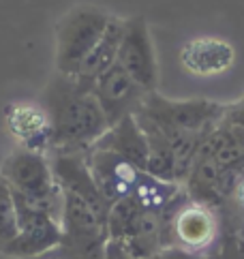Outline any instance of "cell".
<instances>
[{
	"mask_svg": "<svg viewBox=\"0 0 244 259\" xmlns=\"http://www.w3.org/2000/svg\"><path fill=\"white\" fill-rule=\"evenodd\" d=\"M86 163L97 189L101 191V195L105 197L109 206L122 197L133 195L144 176V171L137 169L133 163L122 159L116 152L103 150L97 146H92L86 152Z\"/></svg>",
	"mask_w": 244,
	"mask_h": 259,
	"instance_id": "obj_10",
	"label": "cell"
},
{
	"mask_svg": "<svg viewBox=\"0 0 244 259\" xmlns=\"http://www.w3.org/2000/svg\"><path fill=\"white\" fill-rule=\"evenodd\" d=\"M111 20V13L95 5H77L67 11L56 24V73L75 77L86 62L90 52L97 48L103 32Z\"/></svg>",
	"mask_w": 244,
	"mask_h": 259,
	"instance_id": "obj_4",
	"label": "cell"
},
{
	"mask_svg": "<svg viewBox=\"0 0 244 259\" xmlns=\"http://www.w3.org/2000/svg\"><path fill=\"white\" fill-rule=\"evenodd\" d=\"M161 255H163V259H206V255L186 253V251H182V248H165Z\"/></svg>",
	"mask_w": 244,
	"mask_h": 259,
	"instance_id": "obj_19",
	"label": "cell"
},
{
	"mask_svg": "<svg viewBox=\"0 0 244 259\" xmlns=\"http://www.w3.org/2000/svg\"><path fill=\"white\" fill-rule=\"evenodd\" d=\"M225 124L236 126V128H244V97L236 103L227 105V114H225Z\"/></svg>",
	"mask_w": 244,
	"mask_h": 259,
	"instance_id": "obj_18",
	"label": "cell"
},
{
	"mask_svg": "<svg viewBox=\"0 0 244 259\" xmlns=\"http://www.w3.org/2000/svg\"><path fill=\"white\" fill-rule=\"evenodd\" d=\"M92 95L99 101V105L105 114L109 126H114L120 120L135 116L142 107L148 92L129 75V73L116 62L92 84Z\"/></svg>",
	"mask_w": 244,
	"mask_h": 259,
	"instance_id": "obj_9",
	"label": "cell"
},
{
	"mask_svg": "<svg viewBox=\"0 0 244 259\" xmlns=\"http://www.w3.org/2000/svg\"><path fill=\"white\" fill-rule=\"evenodd\" d=\"M0 176L13 189L17 201L43 210L60 221L62 214V191L54 178L50 154L32 152L17 146L3 161Z\"/></svg>",
	"mask_w": 244,
	"mask_h": 259,
	"instance_id": "obj_2",
	"label": "cell"
},
{
	"mask_svg": "<svg viewBox=\"0 0 244 259\" xmlns=\"http://www.w3.org/2000/svg\"><path fill=\"white\" fill-rule=\"evenodd\" d=\"M231 203L236 206L242 214H244V176H242V180L238 182V187L236 191H233V197H231Z\"/></svg>",
	"mask_w": 244,
	"mask_h": 259,
	"instance_id": "obj_20",
	"label": "cell"
},
{
	"mask_svg": "<svg viewBox=\"0 0 244 259\" xmlns=\"http://www.w3.org/2000/svg\"><path fill=\"white\" fill-rule=\"evenodd\" d=\"M5 122L20 148L41 154L52 152V128L48 112L41 103L17 101L5 109Z\"/></svg>",
	"mask_w": 244,
	"mask_h": 259,
	"instance_id": "obj_11",
	"label": "cell"
},
{
	"mask_svg": "<svg viewBox=\"0 0 244 259\" xmlns=\"http://www.w3.org/2000/svg\"><path fill=\"white\" fill-rule=\"evenodd\" d=\"M221 212V238L206 259H244V214L229 201Z\"/></svg>",
	"mask_w": 244,
	"mask_h": 259,
	"instance_id": "obj_16",
	"label": "cell"
},
{
	"mask_svg": "<svg viewBox=\"0 0 244 259\" xmlns=\"http://www.w3.org/2000/svg\"><path fill=\"white\" fill-rule=\"evenodd\" d=\"M17 236L9 244L3 255L15 259H32L43 253H50L52 248L62 246L64 234L58 219L43 210L17 201Z\"/></svg>",
	"mask_w": 244,
	"mask_h": 259,
	"instance_id": "obj_7",
	"label": "cell"
},
{
	"mask_svg": "<svg viewBox=\"0 0 244 259\" xmlns=\"http://www.w3.org/2000/svg\"><path fill=\"white\" fill-rule=\"evenodd\" d=\"M107 212L109 208L92 203L90 199L62 193L60 225L64 246L90 259H105L107 253Z\"/></svg>",
	"mask_w": 244,
	"mask_h": 259,
	"instance_id": "obj_6",
	"label": "cell"
},
{
	"mask_svg": "<svg viewBox=\"0 0 244 259\" xmlns=\"http://www.w3.org/2000/svg\"><path fill=\"white\" fill-rule=\"evenodd\" d=\"M17 236V203L13 189L0 176V253L13 242Z\"/></svg>",
	"mask_w": 244,
	"mask_h": 259,
	"instance_id": "obj_17",
	"label": "cell"
},
{
	"mask_svg": "<svg viewBox=\"0 0 244 259\" xmlns=\"http://www.w3.org/2000/svg\"><path fill=\"white\" fill-rule=\"evenodd\" d=\"M122 32H125V20L111 15L107 28L101 36V41L97 43V48L90 52V56L86 58V62L82 64L79 73L73 79H77L82 86L92 88V84H95L103 73L116 64L120 41H122Z\"/></svg>",
	"mask_w": 244,
	"mask_h": 259,
	"instance_id": "obj_14",
	"label": "cell"
},
{
	"mask_svg": "<svg viewBox=\"0 0 244 259\" xmlns=\"http://www.w3.org/2000/svg\"><path fill=\"white\" fill-rule=\"evenodd\" d=\"M165 248H182L186 253L210 255L221 238V212L186 195L182 187L170 206L163 210Z\"/></svg>",
	"mask_w": 244,
	"mask_h": 259,
	"instance_id": "obj_3",
	"label": "cell"
},
{
	"mask_svg": "<svg viewBox=\"0 0 244 259\" xmlns=\"http://www.w3.org/2000/svg\"><path fill=\"white\" fill-rule=\"evenodd\" d=\"M97 148L103 150L116 152L122 159H127L129 163H133L137 169L146 171L148 165V137L144 133V128L139 126L135 116H129L125 120H120L114 126L107 128V133L101 137L95 144Z\"/></svg>",
	"mask_w": 244,
	"mask_h": 259,
	"instance_id": "obj_13",
	"label": "cell"
},
{
	"mask_svg": "<svg viewBox=\"0 0 244 259\" xmlns=\"http://www.w3.org/2000/svg\"><path fill=\"white\" fill-rule=\"evenodd\" d=\"M116 62L146 92L156 90L158 64H156L154 41H152V34H150L148 22L142 15L127 17L125 20V32H122V41H120Z\"/></svg>",
	"mask_w": 244,
	"mask_h": 259,
	"instance_id": "obj_8",
	"label": "cell"
},
{
	"mask_svg": "<svg viewBox=\"0 0 244 259\" xmlns=\"http://www.w3.org/2000/svg\"><path fill=\"white\" fill-rule=\"evenodd\" d=\"M229 103H217L210 99H184L174 101L158 90L148 92L142 107L137 109L135 118L139 122H146L150 126L163 131L165 135L176 133H204L212 131L217 124H221L227 114Z\"/></svg>",
	"mask_w": 244,
	"mask_h": 259,
	"instance_id": "obj_5",
	"label": "cell"
},
{
	"mask_svg": "<svg viewBox=\"0 0 244 259\" xmlns=\"http://www.w3.org/2000/svg\"><path fill=\"white\" fill-rule=\"evenodd\" d=\"M41 105L50 118L52 152H88L109 128L92 90L73 77L54 73Z\"/></svg>",
	"mask_w": 244,
	"mask_h": 259,
	"instance_id": "obj_1",
	"label": "cell"
},
{
	"mask_svg": "<svg viewBox=\"0 0 244 259\" xmlns=\"http://www.w3.org/2000/svg\"><path fill=\"white\" fill-rule=\"evenodd\" d=\"M236 62L233 45L217 36H197L182 45L180 64L195 77H212L227 73Z\"/></svg>",
	"mask_w": 244,
	"mask_h": 259,
	"instance_id": "obj_12",
	"label": "cell"
},
{
	"mask_svg": "<svg viewBox=\"0 0 244 259\" xmlns=\"http://www.w3.org/2000/svg\"><path fill=\"white\" fill-rule=\"evenodd\" d=\"M139 122V120H137ZM139 126L144 128V133L148 137V165H146V174L152 176L156 180L163 182H176V163H174V150H172V142L165 133H161L158 128L150 126L146 122H139Z\"/></svg>",
	"mask_w": 244,
	"mask_h": 259,
	"instance_id": "obj_15",
	"label": "cell"
}]
</instances>
